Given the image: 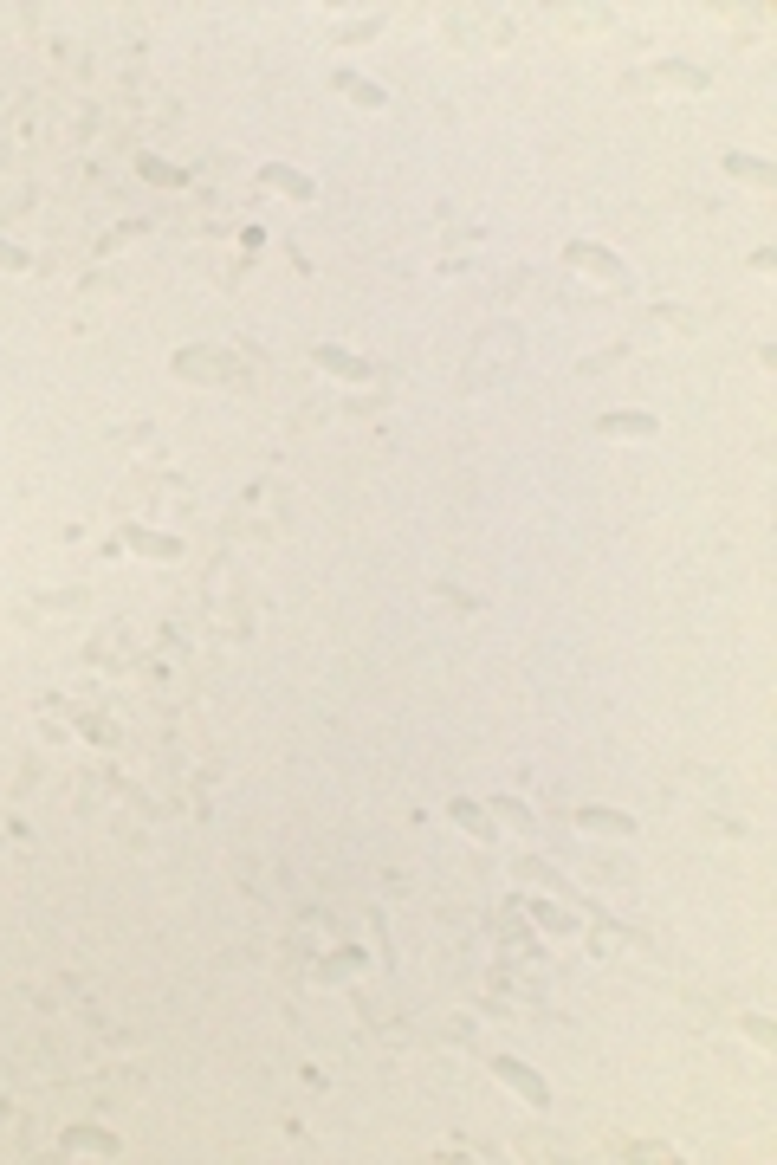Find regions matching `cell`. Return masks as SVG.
<instances>
[{
	"mask_svg": "<svg viewBox=\"0 0 777 1165\" xmlns=\"http://www.w3.org/2000/svg\"><path fill=\"white\" fill-rule=\"evenodd\" d=\"M259 182H266L272 195H285V201H311V195H318V188H311V175L285 169V162H266V169H259Z\"/></svg>",
	"mask_w": 777,
	"mask_h": 1165,
	"instance_id": "277c9868",
	"label": "cell"
},
{
	"mask_svg": "<svg viewBox=\"0 0 777 1165\" xmlns=\"http://www.w3.org/2000/svg\"><path fill=\"white\" fill-rule=\"evenodd\" d=\"M493 816H506V822H518V829H531V810H525V803H512V797H499Z\"/></svg>",
	"mask_w": 777,
	"mask_h": 1165,
	"instance_id": "e0dca14e",
	"label": "cell"
},
{
	"mask_svg": "<svg viewBox=\"0 0 777 1165\" xmlns=\"http://www.w3.org/2000/svg\"><path fill=\"white\" fill-rule=\"evenodd\" d=\"M130 544L143 557H182V538H156V531H130Z\"/></svg>",
	"mask_w": 777,
	"mask_h": 1165,
	"instance_id": "7c38bea8",
	"label": "cell"
},
{
	"mask_svg": "<svg viewBox=\"0 0 777 1165\" xmlns=\"http://www.w3.org/2000/svg\"><path fill=\"white\" fill-rule=\"evenodd\" d=\"M0 272H26V253L13 240H0Z\"/></svg>",
	"mask_w": 777,
	"mask_h": 1165,
	"instance_id": "d6986e66",
	"label": "cell"
},
{
	"mask_svg": "<svg viewBox=\"0 0 777 1165\" xmlns=\"http://www.w3.org/2000/svg\"><path fill=\"white\" fill-rule=\"evenodd\" d=\"M175 376H182V382H221V356L182 350V356H175Z\"/></svg>",
	"mask_w": 777,
	"mask_h": 1165,
	"instance_id": "30bf717a",
	"label": "cell"
},
{
	"mask_svg": "<svg viewBox=\"0 0 777 1165\" xmlns=\"http://www.w3.org/2000/svg\"><path fill=\"white\" fill-rule=\"evenodd\" d=\"M726 175H739V182H752V188H771L777 182V169L765 156H739V149H726Z\"/></svg>",
	"mask_w": 777,
	"mask_h": 1165,
	"instance_id": "ba28073f",
	"label": "cell"
},
{
	"mask_svg": "<svg viewBox=\"0 0 777 1165\" xmlns=\"http://www.w3.org/2000/svg\"><path fill=\"white\" fill-rule=\"evenodd\" d=\"M648 78H654V85H680V91H706V85H713V78H706L700 65H674V59H661Z\"/></svg>",
	"mask_w": 777,
	"mask_h": 1165,
	"instance_id": "9c48e42d",
	"label": "cell"
},
{
	"mask_svg": "<svg viewBox=\"0 0 777 1165\" xmlns=\"http://www.w3.org/2000/svg\"><path fill=\"white\" fill-rule=\"evenodd\" d=\"M596 428H603L609 441H654V434H661V421H654L648 408H609Z\"/></svg>",
	"mask_w": 777,
	"mask_h": 1165,
	"instance_id": "3957f363",
	"label": "cell"
},
{
	"mask_svg": "<svg viewBox=\"0 0 777 1165\" xmlns=\"http://www.w3.org/2000/svg\"><path fill=\"white\" fill-rule=\"evenodd\" d=\"M447 816H454L460 829H473V835H480V842H493V822H486V810H480V803L454 797V803H447Z\"/></svg>",
	"mask_w": 777,
	"mask_h": 1165,
	"instance_id": "8fae6325",
	"label": "cell"
},
{
	"mask_svg": "<svg viewBox=\"0 0 777 1165\" xmlns=\"http://www.w3.org/2000/svg\"><path fill=\"white\" fill-rule=\"evenodd\" d=\"M531 920H538L544 932H570V913H557V907H544V900H531Z\"/></svg>",
	"mask_w": 777,
	"mask_h": 1165,
	"instance_id": "9a60e30c",
	"label": "cell"
},
{
	"mask_svg": "<svg viewBox=\"0 0 777 1165\" xmlns=\"http://www.w3.org/2000/svg\"><path fill=\"white\" fill-rule=\"evenodd\" d=\"M493 1075L506 1081L512 1094H525V1107H551V1081H544L538 1068H525L518 1055H493Z\"/></svg>",
	"mask_w": 777,
	"mask_h": 1165,
	"instance_id": "6da1fadb",
	"label": "cell"
},
{
	"mask_svg": "<svg viewBox=\"0 0 777 1165\" xmlns=\"http://www.w3.org/2000/svg\"><path fill=\"white\" fill-rule=\"evenodd\" d=\"M564 266H583L590 279H603V285H629V266H622L616 253H603V246H590V240H570Z\"/></svg>",
	"mask_w": 777,
	"mask_h": 1165,
	"instance_id": "7a4b0ae2",
	"label": "cell"
},
{
	"mask_svg": "<svg viewBox=\"0 0 777 1165\" xmlns=\"http://www.w3.org/2000/svg\"><path fill=\"white\" fill-rule=\"evenodd\" d=\"M65 1146H91V1159H111V1153H117V1140H111V1133H85V1127H72V1133H65Z\"/></svg>",
	"mask_w": 777,
	"mask_h": 1165,
	"instance_id": "4fadbf2b",
	"label": "cell"
},
{
	"mask_svg": "<svg viewBox=\"0 0 777 1165\" xmlns=\"http://www.w3.org/2000/svg\"><path fill=\"white\" fill-rule=\"evenodd\" d=\"M518 874H525V881H544V887H564L551 868H544V861H518Z\"/></svg>",
	"mask_w": 777,
	"mask_h": 1165,
	"instance_id": "ac0fdd59",
	"label": "cell"
},
{
	"mask_svg": "<svg viewBox=\"0 0 777 1165\" xmlns=\"http://www.w3.org/2000/svg\"><path fill=\"white\" fill-rule=\"evenodd\" d=\"M311 363L331 369L337 382H363V376H370V363H363V356H350V350H337V344H318V350H311Z\"/></svg>",
	"mask_w": 777,
	"mask_h": 1165,
	"instance_id": "5b68a950",
	"label": "cell"
},
{
	"mask_svg": "<svg viewBox=\"0 0 777 1165\" xmlns=\"http://www.w3.org/2000/svg\"><path fill=\"white\" fill-rule=\"evenodd\" d=\"M739 1030H745V1036H752V1043H765V1049L777 1043V1030H771V1023H765V1017H739Z\"/></svg>",
	"mask_w": 777,
	"mask_h": 1165,
	"instance_id": "2e32d148",
	"label": "cell"
},
{
	"mask_svg": "<svg viewBox=\"0 0 777 1165\" xmlns=\"http://www.w3.org/2000/svg\"><path fill=\"white\" fill-rule=\"evenodd\" d=\"M136 175H143V182H162V188H175V182H182V169H169L162 156H143V162H136Z\"/></svg>",
	"mask_w": 777,
	"mask_h": 1165,
	"instance_id": "5bb4252c",
	"label": "cell"
},
{
	"mask_svg": "<svg viewBox=\"0 0 777 1165\" xmlns=\"http://www.w3.org/2000/svg\"><path fill=\"white\" fill-rule=\"evenodd\" d=\"M331 85L344 91L350 104H363V111H383V104H389V91H383V85H370V78H357V72H331Z\"/></svg>",
	"mask_w": 777,
	"mask_h": 1165,
	"instance_id": "52a82bcc",
	"label": "cell"
},
{
	"mask_svg": "<svg viewBox=\"0 0 777 1165\" xmlns=\"http://www.w3.org/2000/svg\"><path fill=\"white\" fill-rule=\"evenodd\" d=\"M577 829H590V835H616V842H629V835H635V816H629V810H577Z\"/></svg>",
	"mask_w": 777,
	"mask_h": 1165,
	"instance_id": "8992f818",
	"label": "cell"
}]
</instances>
